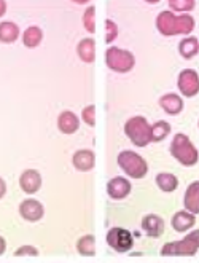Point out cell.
Segmentation results:
<instances>
[{
    "label": "cell",
    "instance_id": "6da1fadb",
    "mask_svg": "<svg viewBox=\"0 0 199 263\" xmlns=\"http://www.w3.org/2000/svg\"><path fill=\"white\" fill-rule=\"evenodd\" d=\"M171 155L182 166H194L199 160V152L185 134H175L171 142Z\"/></svg>",
    "mask_w": 199,
    "mask_h": 263
},
{
    "label": "cell",
    "instance_id": "7a4b0ae2",
    "mask_svg": "<svg viewBox=\"0 0 199 263\" xmlns=\"http://www.w3.org/2000/svg\"><path fill=\"white\" fill-rule=\"evenodd\" d=\"M199 251V230H193L180 241L167 242L161 247L163 257H193Z\"/></svg>",
    "mask_w": 199,
    "mask_h": 263
},
{
    "label": "cell",
    "instance_id": "3957f363",
    "mask_svg": "<svg viewBox=\"0 0 199 263\" xmlns=\"http://www.w3.org/2000/svg\"><path fill=\"white\" fill-rule=\"evenodd\" d=\"M125 133L135 147H145L151 142V126L144 117H132L126 121Z\"/></svg>",
    "mask_w": 199,
    "mask_h": 263
},
{
    "label": "cell",
    "instance_id": "277c9868",
    "mask_svg": "<svg viewBox=\"0 0 199 263\" xmlns=\"http://www.w3.org/2000/svg\"><path fill=\"white\" fill-rule=\"evenodd\" d=\"M118 166L132 179H144L148 173V164L139 153L125 150L118 155Z\"/></svg>",
    "mask_w": 199,
    "mask_h": 263
},
{
    "label": "cell",
    "instance_id": "5b68a950",
    "mask_svg": "<svg viewBox=\"0 0 199 263\" xmlns=\"http://www.w3.org/2000/svg\"><path fill=\"white\" fill-rule=\"evenodd\" d=\"M105 63H107V66H109V69H112L113 72L125 73L134 67L135 58L128 50H121V48H116V46H110V48L105 51Z\"/></svg>",
    "mask_w": 199,
    "mask_h": 263
},
{
    "label": "cell",
    "instance_id": "8992f818",
    "mask_svg": "<svg viewBox=\"0 0 199 263\" xmlns=\"http://www.w3.org/2000/svg\"><path fill=\"white\" fill-rule=\"evenodd\" d=\"M107 244L116 252H128L132 249L134 238L131 235V231L115 227V228L109 230V233H107Z\"/></svg>",
    "mask_w": 199,
    "mask_h": 263
},
{
    "label": "cell",
    "instance_id": "52a82bcc",
    "mask_svg": "<svg viewBox=\"0 0 199 263\" xmlns=\"http://www.w3.org/2000/svg\"><path fill=\"white\" fill-rule=\"evenodd\" d=\"M177 86L185 98H194L199 92V75L193 69H183L178 73Z\"/></svg>",
    "mask_w": 199,
    "mask_h": 263
},
{
    "label": "cell",
    "instance_id": "ba28073f",
    "mask_svg": "<svg viewBox=\"0 0 199 263\" xmlns=\"http://www.w3.org/2000/svg\"><path fill=\"white\" fill-rule=\"evenodd\" d=\"M19 187L24 193L34 195L42 187V176L37 169H26L19 177Z\"/></svg>",
    "mask_w": 199,
    "mask_h": 263
},
{
    "label": "cell",
    "instance_id": "9c48e42d",
    "mask_svg": "<svg viewBox=\"0 0 199 263\" xmlns=\"http://www.w3.org/2000/svg\"><path fill=\"white\" fill-rule=\"evenodd\" d=\"M19 214L27 222H37L43 217L45 209L40 201H37V199H24L19 204Z\"/></svg>",
    "mask_w": 199,
    "mask_h": 263
},
{
    "label": "cell",
    "instance_id": "30bf717a",
    "mask_svg": "<svg viewBox=\"0 0 199 263\" xmlns=\"http://www.w3.org/2000/svg\"><path fill=\"white\" fill-rule=\"evenodd\" d=\"M131 182L125 177H113L107 183V193L112 199H125L131 193Z\"/></svg>",
    "mask_w": 199,
    "mask_h": 263
},
{
    "label": "cell",
    "instance_id": "8fae6325",
    "mask_svg": "<svg viewBox=\"0 0 199 263\" xmlns=\"http://www.w3.org/2000/svg\"><path fill=\"white\" fill-rule=\"evenodd\" d=\"M156 27L166 37L177 35V16L172 11H161L156 18Z\"/></svg>",
    "mask_w": 199,
    "mask_h": 263
},
{
    "label": "cell",
    "instance_id": "7c38bea8",
    "mask_svg": "<svg viewBox=\"0 0 199 263\" xmlns=\"http://www.w3.org/2000/svg\"><path fill=\"white\" fill-rule=\"evenodd\" d=\"M142 228L150 238H160L164 233V220L156 214H148L142 219Z\"/></svg>",
    "mask_w": 199,
    "mask_h": 263
},
{
    "label": "cell",
    "instance_id": "4fadbf2b",
    "mask_svg": "<svg viewBox=\"0 0 199 263\" xmlns=\"http://www.w3.org/2000/svg\"><path fill=\"white\" fill-rule=\"evenodd\" d=\"M171 225L177 233H185V231L196 225V215L188 211H177L174 214Z\"/></svg>",
    "mask_w": 199,
    "mask_h": 263
},
{
    "label": "cell",
    "instance_id": "5bb4252c",
    "mask_svg": "<svg viewBox=\"0 0 199 263\" xmlns=\"http://www.w3.org/2000/svg\"><path fill=\"white\" fill-rule=\"evenodd\" d=\"M72 163H73L75 169H78V171H82V173H86V171H91V169L94 167L96 157L91 150H78V152H75Z\"/></svg>",
    "mask_w": 199,
    "mask_h": 263
},
{
    "label": "cell",
    "instance_id": "9a60e30c",
    "mask_svg": "<svg viewBox=\"0 0 199 263\" xmlns=\"http://www.w3.org/2000/svg\"><path fill=\"white\" fill-rule=\"evenodd\" d=\"M57 128L61 133H64V134H73L76 129L80 128V120L73 112L64 110L57 117Z\"/></svg>",
    "mask_w": 199,
    "mask_h": 263
},
{
    "label": "cell",
    "instance_id": "2e32d148",
    "mask_svg": "<svg viewBox=\"0 0 199 263\" xmlns=\"http://www.w3.org/2000/svg\"><path fill=\"white\" fill-rule=\"evenodd\" d=\"M183 204H185V211L191 214H199V180L188 185V189L183 196Z\"/></svg>",
    "mask_w": 199,
    "mask_h": 263
},
{
    "label": "cell",
    "instance_id": "e0dca14e",
    "mask_svg": "<svg viewBox=\"0 0 199 263\" xmlns=\"http://www.w3.org/2000/svg\"><path fill=\"white\" fill-rule=\"evenodd\" d=\"M160 107L169 115H178L183 110V101L180 96H177L175 92H169L160 98Z\"/></svg>",
    "mask_w": 199,
    "mask_h": 263
},
{
    "label": "cell",
    "instance_id": "ac0fdd59",
    "mask_svg": "<svg viewBox=\"0 0 199 263\" xmlns=\"http://www.w3.org/2000/svg\"><path fill=\"white\" fill-rule=\"evenodd\" d=\"M76 53H78L80 59L83 63H94V58H96V42L93 39H83L78 46H76Z\"/></svg>",
    "mask_w": 199,
    "mask_h": 263
},
{
    "label": "cell",
    "instance_id": "d6986e66",
    "mask_svg": "<svg viewBox=\"0 0 199 263\" xmlns=\"http://www.w3.org/2000/svg\"><path fill=\"white\" fill-rule=\"evenodd\" d=\"M178 53L183 59H193L199 53V40L196 37H185L178 43Z\"/></svg>",
    "mask_w": 199,
    "mask_h": 263
},
{
    "label": "cell",
    "instance_id": "ffe728a7",
    "mask_svg": "<svg viewBox=\"0 0 199 263\" xmlns=\"http://www.w3.org/2000/svg\"><path fill=\"white\" fill-rule=\"evenodd\" d=\"M18 37H19V27L16 24L11 21L0 23V42L13 43L18 40Z\"/></svg>",
    "mask_w": 199,
    "mask_h": 263
},
{
    "label": "cell",
    "instance_id": "44dd1931",
    "mask_svg": "<svg viewBox=\"0 0 199 263\" xmlns=\"http://www.w3.org/2000/svg\"><path fill=\"white\" fill-rule=\"evenodd\" d=\"M76 251L83 257H94L96 255V239L93 235L82 236L76 241Z\"/></svg>",
    "mask_w": 199,
    "mask_h": 263
},
{
    "label": "cell",
    "instance_id": "7402d4cb",
    "mask_svg": "<svg viewBox=\"0 0 199 263\" xmlns=\"http://www.w3.org/2000/svg\"><path fill=\"white\" fill-rule=\"evenodd\" d=\"M42 39H43V32L37 26L27 27L23 34V43H24V46H27V48H35V46H38Z\"/></svg>",
    "mask_w": 199,
    "mask_h": 263
},
{
    "label": "cell",
    "instance_id": "603a6c76",
    "mask_svg": "<svg viewBox=\"0 0 199 263\" xmlns=\"http://www.w3.org/2000/svg\"><path fill=\"white\" fill-rule=\"evenodd\" d=\"M156 185L166 193H172L178 187V179L171 173H160L156 176Z\"/></svg>",
    "mask_w": 199,
    "mask_h": 263
},
{
    "label": "cell",
    "instance_id": "cb8c5ba5",
    "mask_svg": "<svg viewBox=\"0 0 199 263\" xmlns=\"http://www.w3.org/2000/svg\"><path fill=\"white\" fill-rule=\"evenodd\" d=\"M169 134H171V125L164 120H160L151 126V142H161Z\"/></svg>",
    "mask_w": 199,
    "mask_h": 263
},
{
    "label": "cell",
    "instance_id": "d4e9b609",
    "mask_svg": "<svg viewBox=\"0 0 199 263\" xmlns=\"http://www.w3.org/2000/svg\"><path fill=\"white\" fill-rule=\"evenodd\" d=\"M196 23H194V18L190 16V14H180L177 16V35L182 34V35H188L193 32Z\"/></svg>",
    "mask_w": 199,
    "mask_h": 263
},
{
    "label": "cell",
    "instance_id": "484cf974",
    "mask_svg": "<svg viewBox=\"0 0 199 263\" xmlns=\"http://www.w3.org/2000/svg\"><path fill=\"white\" fill-rule=\"evenodd\" d=\"M83 26L89 34L96 30V7H88L83 13Z\"/></svg>",
    "mask_w": 199,
    "mask_h": 263
},
{
    "label": "cell",
    "instance_id": "4316f807",
    "mask_svg": "<svg viewBox=\"0 0 199 263\" xmlns=\"http://www.w3.org/2000/svg\"><path fill=\"white\" fill-rule=\"evenodd\" d=\"M169 7L174 11H182L185 14V11H191L196 7L194 0H169Z\"/></svg>",
    "mask_w": 199,
    "mask_h": 263
},
{
    "label": "cell",
    "instance_id": "83f0119b",
    "mask_svg": "<svg viewBox=\"0 0 199 263\" xmlns=\"http://www.w3.org/2000/svg\"><path fill=\"white\" fill-rule=\"evenodd\" d=\"M82 118H83V121L86 123L88 126L93 128L96 125V107L94 105L85 107L83 112H82Z\"/></svg>",
    "mask_w": 199,
    "mask_h": 263
},
{
    "label": "cell",
    "instance_id": "f1b7e54d",
    "mask_svg": "<svg viewBox=\"0 0 199 263\" xmlns=\"http://www.w3.org/2000/svg\"><path fill=\"white\" fill-rule=\"evenodd\" d=\"M105 30H107L105 42H107V43H112V42L118 37V26H116L113 21L107 20V21H105Z\"/></svg>",
    "mask_w": 199,
    "mask_h": 263
},
{
    "label": "cell",
    "instance_id": "f546056e",
    "mask_svg": "<svg viewBox=\"0 0 199 263\" xmlns=\"http://www.w3.org/2000/svg\"><path fill=\"white\" fill-rule=\"evenodd\" d=\"M38 251L37 247L34 246H21L18 247L16 251H14V257H26V255H30V257H38Z\"/></svg>",
    "mask_w": 199,
    "mask_h": 263
},
{
    "label": "cell",
    "instance_id": "4dcf8cb0",
    "mask_svg": "<svg viewBox=\"0 0 199 263\" xmlns=\"http://www.w3.org/2000/svg\"><path fill=\"white\" fill-rule=\"evenodd\" d=\"M5 193H7V183L2 177H0V198H4Z\"/></svg>",
    "mask_w": 199,
    "mask_h": 263
},
{
    "label": "cell",
    "instance_id": "1f68e13d",
    "mask_svg": "<svg viewBox=\"0 0 199 263\" xmlns=\"http://www.w3.org/2000/svg\"><path fill=\"white\" fill-rule=\"evenodd\" d=\"M5 13H7V4L4 2V0H0V18H2Z\"/></svg>",
    "mask_w": 199,
    "mask_h": 263
},
{
    "label": "cell",
    "instance_id": "d6a6232c",
    "mask_svg": "<svg viewBox=\"0 0 199 263\" xmlns=\"http://www.w3.org/2000/svg\"><path fill=\"white\" fill-rule=\"evenodd\" d=\"M5 249H7V242H5V239L2 236H0V255L5 252Z\"/></svg>",
    "mask_w": 199,
    "mask_h": 263
}]
</instances>
